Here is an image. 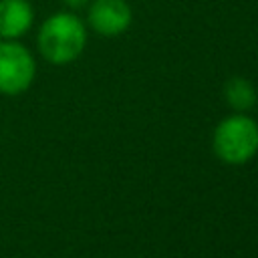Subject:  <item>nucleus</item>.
Wrapping results in <instances>:
<instances>
[{"instance_id": "obj_5", "label": "nucleus", "mask_w": 258, "mask_h": 258, "mask_svg": "<svg viewBox=\"0 0 258 258\" xmlns=\"http://www.w3.org/2000/svg\"><path fill=\"white\" fill-rule=\"evenodd\" d=\"M34 24V8L28 0H0V40H20Z\"/></svg>"}, {"instance_id": "obj_3", "label": "nucleus", "mask_w": 258, "mask_h": 258, "mask_svg": "<svg viewBox=\"0 0 258 258\" xmlns=\"http://www.w3.org/2000/svg\"><path fill=\"white\" fill-rule=\"evenodd\" d=\"M36 77V60L20 40H0V93L20 95Z\"/></svg>"}, {"instance_id": "obj_2", "label": "nucleus", "mask_w": 258, "mask_h": 258, "mask_svg": "<svg viewBox=\"0 0 258 258\" xmlns=\"http://www.w3.org/2000/svg\"><path fill=\"white\" fill-rule=\"evenodd\" d=\"M214 151L230 165L246 163L258 151V123L244 113L226 117L214 131Z\"/></svg>"}, {"instance_id": "obj_4", "label": "nucleus", "mask_w": 258, "mask_h": 258, "mask_svg": "<svg viewBox=\"0 0 258 258\" xmlns=\"http://www.w3.org/2000/svg\"><path fill=\"white\" fill-rule=\"evenodd\" d=\"M131 8L125 0H91L87 10L89 26L101 36H117L131 24Z\"/></svg>"}, {"instance_id": "obj_7", "label": "nucleus", "mask_w": 258, "mask_h": 258, "mask_svg": "<svg viewBox=\"0 0 258 258\" xmlns=\"http://www.w3.org/2000/svg\"><path fill=\"white\" fill-rule=\"evenodd\" d=\"M91 0H62V4L69 8V10H81L85 6H89Z\"/></svg>"}, {"instance_id": "obj_6", "label": "nucleus", "mask_w": 258, "mask_h": 258, "mask_svg": "<svg viewBox=\"0 0 258 258\" xmlns=\"http://www.w3.org/2000/svg\"><path fill=\"white\" fill-rule=\"evenodd\" d=\"M224 97H226L228 105L238 113H244V111H248V109H252L256 105L254 85L248 79H242V77H234V79H230L226 83Z\"/></svg>"}, {"instance_id": "obj_1", "label": "nucleus", "mask_w": 258, "mask_h": 258, "mask_svg": "<svg viewBox=\"0 0 258 258\" xmlns=\"http://www.w3.org/2000/svg\"><path fill=\"white\" fill-rule=\"evenodd\" d=\"M36 46L44 60L69 64L77 60L87 46V26L73 10L56 12L40 24Z\"/></svg>"}]
</instances>
